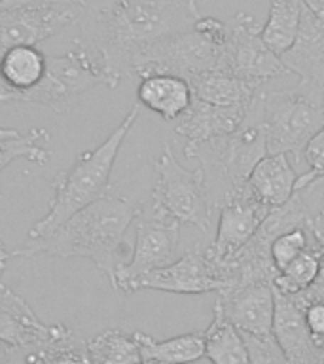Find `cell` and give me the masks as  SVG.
I'll list each match as a JSON object with an SVG mask.
<instances>
[{
	"mask_svg": "<svg viewBox=\"0 0 324 364\" xmlns=\"http://www.w3.org/2000/svg\"><path fill=\"white\" fill-rule=\"evenodd\" d=\"M201 16L195 0H85L80 38L101 51L114 90L131 76L139 48L192 31Z\"/></svg>",
	"mask_w": 324,
	"mask_h": 364,
	"instance_id": "cell-1",
	"label": "cell"
},
{
	"mask_svg": "<svg viewBox=\"0 0 324 364\" xmlns=\"http://www.w3.org/2000/svg\"><path fill=\"white\" fill-rule=\"evenodd\" d=\"M141 203L118 198L108 192L104 198L63 222L55 232L40 239H27L25 247L14 250V256L33 258L36 255L59 258H87L107 273L112 284L124 264V239L127 228L135 222Z\"/></svg>",
	"mask_w": 324,
	"mask_h": 364,
	"instance_id": "cell-2",
	"label": "cell"
},
{
	"mask_svg": "<svg viewBox=\"0 0 324 364\" xmlns=\"http://www.w3.org/2000/svg\"><path fill=\"white\" fill-rule=\"evenodd\" d=\"M141 112V105L136 102L131 108L116 129L93 150H85L74 159L67 171L57 173L53 178V193L50 207L42 218L28 230L27 239H40L55 232L63 222L85 209L87 205L95 203L97 199L104 198L110 192V175L114 161L124 144L125 136L129 135L131 127L135 125Z\"/></svg>",
	"mask_w": 324,
	"mask_h": 364,
	"instance_id": "cell-3",
	"label": "cell"
},
{
	"mask_svg": "<svg viewBox=\"0 0 324 364\" xmlns=\"http://www.w3.org/2000/svg\"><path fill=\"white\" fill-rule=\"evenodd\" d=\"M184 156L201 164L199 169L203 171L207 192L215 210L226 205L233 196L243 192L250 173L267 156L258 93L250 102L243 125L235 133L203 142H188Z\"/></svg>",
	"mask_w": 324,
	"mask_h": 364,
	"instance_id": "cell-4",
	"label": "cell"
},
{
	"mask_svg": "<svg viewBox=\"0 0 324 364\" xmlns=\"http://www.w3.org/2000/svg\"><path fill=\"white\" fill-rule=\"evenodd\" d=\"M267 154L294 156L300 164L303 148L324 125V87L300 84L292 90L258 91Z\"/></svg>",
	"mask_w": 324,
	"mask_h": 364,
	"instance_id": "cell-5",
	"label": "cell"
},
{
	"mask_svg": "<svg viewBox=\"0 0 324 364\" xmlns=\"http://www.w3.org/2000/svg\"><path fill=\"white\" fill-rule=\"evenodd\" d=\"M95 85H107L112 90L107 63L95 46L78 36L63 55L48 57L42 82L19 97L17 102L45 107L61 114L72 108L74 102Z\"/></svg>",
	"mask_w": 324,
	"mask_h": 364,
	"instance_id": "cell-6",
	"label": "cell"
},
{
	"mask_svg": "<svg viewBox=\"0 0 324 364\" xmlns=\"http://www.w3.org/2000/svg\"><path fill=\"white\" fill-rule=\"evenodd\" d=\"M156 175L158 181L150 196L153 203L163 207L180 224H192L199 232H209L215 207L210 203L203 171L182 167L171 142H165L163 152L156 159Z\"/></svg>",
	"mask_w": 324,
	"mask_h": 364,
	"instance_id": "cell-7",
	"label": "cell"
},
{
	"mask_svg": "<svg viewBox=\"0 0 324 364\" xmlns=\"http://www.w3.org/2000/svg\"><path fill=\"white\" fill-rule=\"evenodd\" d=\"M222 55V48L192 28L139 48L131 57V74H136L139 78L150 74H171L188 82L198 74L220 67Z\"/></svg>",
	"mask_w": 324,
	"mask_h": 364,
	"instance_id": "cell-8",
	"label": "cell"
},
{
	"mask_svg": "<svg viewBox=\"0 0 324 364\" xmlns=\"http://www.w3.org/2000/svg\"><path fill=\"white\" fill-rule=\"evenodd\" d=\"M135 249L127 264L119 267L112 289L118 292L131 294V287L141 277L153 269L169 266L175 256L178 237H180V222L171 216L163 207L153 203H141L139 215L135 218Z\"/></svg>",
	"mask_w": 324,
	"mask_h": 364,
	"instance_id": "cell-9",
	"label": "cell"
},
{
	"mask_svg": "<svg viewBox=\"0 0 324 364\" xmlns=\"http://www.w3.org/2000/svg\"><path fill=\"white\" fill-rule=\"evenodd\" d=\"M230 38L224 48L220 67L235 78L260 90V85L290 74L281 57L261 38V27L247 11H237L227 23Z\"/></svg>",
	"mask_w": 324,
	"mask_h": 364,
	"instance_id": "cell-10",
	"label": "cell"
},
{
	"mask_svg": "<svg viewBox=\"0 0 324 364\" xmlns=\"http://www.w3.org/2000/svg\"><path fill=\"white\" fill-rule=\"evenodd\" d=\"M82 6L0 8V57L16 46H38L80 21Z\"/></svg>",
	"mask_w": 324,
	"mask_h": 364,
	"instance_id": "cell-11",
	"label": "cell"
},
{
	"mask_svg": "<svg viewBox=\"0 0 324 364\" xmlns=\"http://www.w3.org/2000/svg\"><path fill=\"white\" fill-rule=\"evenodd\" d=\"M269 210H271L269 207L260 203L249 192V188L233 196L226 205H222L218 210V230H216L215 243L205 250L218 277L222 269L239 255V250L254 237V233L258 232L261 222L266 220Z\"/></svg>",
	"mask_w": 324,
	"mask_h": 364,
	"instance_id": "cell-12",
	"label": "cell"
},
{
	"mask_svg": "<svg viewBox=\"0 0 324 364\" xmlns=\"http://www.w3.org/2000/svg\"><path fill=\"white\" fill-rule=\"evenodd\" d=\"M224 289L226 284L218 277L215 266L207 258V252L195 245L176 262H171L169 266L153 269L139 279L131 287V292L161 290L173 294H207V292H220Z\"/></svg>",
	"mask_w": 324,
	"mask_h": 364,
	"instance_id": "cell-13",
	"label": "cell"
},
{
	"mask_svg": "<svg viewBox=\"0 0 324 364\" xmlns=\"http://www.w3.org/2000/svg\"><path fill=\"white\" fill-rule=\"evenodd\" d=\"M215 309L241 334L271 338L275 321V289L271 283H252L218 292Z\"/></svg>",
	"mask_w": 324,
	"mask_h": 364,
	"instance_id": "cell-14",
	"label": "cell"
},
{
	"mask_svg": "<svg viewBox=\"0 0 324 364\" xmlns=\"http://www.w3.org/2000/svg\"><path fill=\"white\" fill-rule=\"evenodd\" d=\"M273 338L290 364H324V347L313 338L303 317V309L290 296L275 290Z\"/></svg>",
	"mask_w": 324,
	"mask_h": 364,
	"instance_id": "cell-15",
	"label": "cell"
},
{
	"mask_svg": "<svg viewBox=\"0 0 324 364\" xmlns=\"http://www.w3.org/2000/svg\"><path fill=\"white\" fill-rule=\"evenodd\" d=\"M53 334V324L36 317L27 301L0 284V341L16 349H36Z\"/></svg>",
	"mask_w": 324,
	"mask_h": 364,
	"instance_id": "cell-16",
	"label": "cell"
},
{
	"mask_svg": "<svg viewBox=\"0 0 324 364\" xmlns=\"http://www.w3.org/2000/svg\"><path fill=\"white\" fill-rule=\"evenodd\" d=\"M281 61L290 74L300 76V82L324 87V23L303 6L301 23L294 44Z\"/></svg>",
	"mask_w": 324,
	"mask_h": 364,
	"instance_id": "cell-17",
	"label": "cell"
},
{
	"mask_svg": "<svg viewBox=\"0 0 324 364\" xmlns=\"http://www.w3.org/2000/svg\"><path fill=\"white\" fill-rule=\"evenodd\" d=\"M249 107L250 105L218 107L193 97L192 105L178 119L175 131L180 136H186L188 142H203L232 135L243 125Z\"/></svg>",
	"mask_w": 324,
	"mask_h": 364,
	"instance_id": "cell-18",
	"label": "cell"
},
{
	"mask_svg": "<svg viewBox=\"0 0 324 364\" xmlns=\"http://www.w3.org/2000/svg\"><path fill=\"white\" fill-rule=\"evenodd\" d=\"M48 55L38 46H16L0 57V102H17L42 82Z\"/></svg>",
	"mask_w": 324,
	"mask_h": 364,
	"instance_id": "cell-19",
	"label": "cell"
},
{
	"mask_svg": "<svg viewBox=\"0 0 324 364\" xmlns=\"http://www.w3.org/2000/svg\"><path fill=\"white\" fill-rule=\"evenodd\" d=\"M294 164L286 154H267L250 173L247 188L260 203L269 209L288 203L296 193Z\"/></svg>",
	"mask_w": 324,
	"mask_h": 364,
	"instance_id": "cell-20",
	"label": "cell"
},
{
	"mask_svg": "<svg viewBox=\"0 0 324 364\" xmlns=\"http://www.w3.org/2000/svg\"><path fill=\"white\" fill-rule=\"evenodd\" d=\"M136 101L165 122L180 119L193 101L192 90L184 78L171 74H150L139 82Z\"/></svg>",
	"mask_w": 324,
	"mask_h": 364,
	"instance_id": "cell-21",
	"label": "cell"
},
{
	"mask_svg": "<svg viewBox=\"0 0 324 364\" xmlns=\"http://www.w3.org/2000/svg\"><path fill=\"white\" fill-rule=\"evenodd\" d=\"M192 95L199 101L218 105V107H235V105H250L258 93L256 87L222 68L207 70L188 80Z\"/></svg>",
	"mask_w": 324,
	"mask_h": 364,
	"instance_id": "cell-22",
	"label": "cell"
},
{
	"mask_svg": "<svg viewBox=\"0 0 324 364\" xmlns=\"http://www.w3.org/2000/svg\"><path fill=\"white\" fill-rule=\"evenodd\" d=\"M141 346L142 360H153L159 364H192L205 357L203 332H188L169 340L158 341L144 332H135Z\"/></svg>",
	"mask_w": 324,
	"mask_h": 364,
	"instance_id": "cell-23",
	"label": "cell"
},
{
	"mask_svg": "<svg viewBox=\"0 0 324 364\" xmlns=\"http://www.w3.org/2000/svg\"><path fill=\"white\" fill-rule=\"evenodd\" d=\"M205 334V357L212 364H250V353L244 336L224 315L215 309L212 323Z\"/></svg>",
	"mask_w": 324,
	"mask_h": 364,
	"instance_id": "cell-24",
	"label": "cell"
},
{
	"mask_svg": "<svg viewBox=\"0 0 324 364\" xmlns=\"http://www.w3.org/2000/svg\"><path fill=\"white\" fill-rule=\"evenodd\" d=\"M31 364H95L87 341L65 324H53V334L44 346L27 351Z\"/></svg>",
	"mask_w": 324,
	"mask_h": 364,
	"instance_id": "cell-25",
	"label": "cell"
},
{
	"mask_svg": "<svg viewBox=\"0 0 324 364\" xmlns=\"http://www.w3.org/2000/svg\"><path fill=\"white\" fill-rule=\"evenodd\" d=\"M303 2L301 0H271L269 17L261 27V38L279 57L292 48L300 31Z\"/></svg>",
	"mask_w": 324,
	"mask_h": 364,
	"instance_id": "cell-26",
	"label": "cell"
},
{
	"mask_svg": "<svg viewBox=\"0 0 324 364\" xmlns=\"http://www.w3.org/2000/svg\"><path fill=\"white\" fill-rule=\"evenodd\" d=\"M87 349L95 364H139L141 346L133 334L122 330H104L87 341Z\"/></svg>",
	"mask_w": 324,
	"mask_h": 364,
	"instance_id": "cell-27",
	"label": "cell"
},
{
	"mask_svg": "<svg viewBox=\"0 0 324 364\" xmlns=\"http://www.w3.org/2000/svg\"><path fill=\"white\" fill-rule=\"evenodd\" d=\"M50 131L45 127H33L14 139L0 141V173L16 159H27L36 165H44L51 159Z\"/></svg>",
	"mask_w": 324,
	"mask_h": 364,
	"instance_id": "cell-28",
	"label": "cell"
},
{
	"mask_svg": "<svg viewBox=\"0 0 324 364\" xmlns=\"http://www.w3.org/2000/svg\"><path fill=\"white\" fill-rule=\"evenodd\" d=\"M323 269V256L315 249L301 252L273 281V289L284 296H296L311 287Z\"/></svg>",
	"mask_w": 324,
	"mask_h": 364,
	"instance_id": "cell-29",
	"label": "cell"
},
{
	"mask_svg": "<svg viewBox=\"0 0 324 364\" xmlns=\"http://www.w3.org/2000/svg\"><path fill=\"white\" fill-rule=\"evenodd\" d=\"M307 249H311L309 247V230H307V226L281 233L271 243L273 266L281 273L284 267L292 264Z\"/></svg>",
	"mask_w": 324,
	"mask_h": 364,
	"instance_id": "cell-30",
	"label": "cell"
},
{
	"mask_svg": "<svg viewBox=\"0 0 324 364\" xmlns=\"http://www.w3.org/2000/svg\"><path fill=\"white\" fill-rule=\"evenodd\" d=\"M301 159L306 161L307 171L301 176H298L296 182V193L303 192L307 188H311L315 182L324 178V125L313 135V139L307 142L303 148Z\"/></svg>",
	"mask_w": 324,
	"mask_h": 364,
	"instance_id": "cell-31",
	"label": "cell"
},
{
	"mask_svg": "<svg viewBox=\"0 0 324 364\" xmlns=\"http://www.w3.org/2000/svg\"><path fill=\"white\" fill-rule=\"evenodd\" d=\"M244 336L247 347L250 353V364H290L283 349L279 347L275 338H254V336Z\"/></svg>",
	"mask_w": 324,
	"mask_h": 364,
	"instance_id": "cell-32",
	"label": "cell"
},
{
	"mask_svg": "<svg viewBox=\"0 0 324 364\" xmlns=\"http://www.w3.org/2000/svg\"><path fill=\"white\" fill-rule=\"evenodd\" d=\"M303 317L311 336L317 340V343L324 341V301H315L303 309Z\"/></svg>",
	"mask_w": 324,
	"mask_h": 364,
	"instance_id": "cell-33",
	"label": "cell"
},
{
	"mask_svg": "<svg viewBox=\"0 0 324 364\" xmlns=\"http://www.w3.org/2000/svg\"><path fill=\"white\" fill-rule=\"evenodd\" d=\"M307 230L313 235V249L317 250L318 255L324 256V209L318 213L315 218L309 216V222H307Z\"/></svg>",
	"mask_w": 324,
	"mask_h": 364,
	"instance_id": "cell-34",
	"label": "cell"
},
{
	"mask_svg": "<svg viewBox=\"0 0 324 364\" xmlns=\"http://www.w3.org/2000/svg\"><path fill=\"white\" fill-rule=\"evenodd\" d=\"M85 0H2V8H17V6H82Z\"/></svg>",
	"mask_w": 324,
	"mask_h": 364,
	"instance_id": "cell-35",
	"label": "cell"
},
{
	"mask_svg": "<svg viewBox=\"0 0 324 364\" xmlns=\"http://www.w3.org/2000/svg\"><path fill=\"white\" fill-rule=\"evenodd\" d=\"M301 2H303L307 10L311 11L313 16L324 23V0H301Z\"/></svg>",
	"mask_w": 324,
	"mask_h": 364,
	"instance_id": "cell-36",
	"label": "cell"
},
{
	"mask_svg": "<svg viewBox=\"0 0 324 364\" xmlns=\"http://www.w3.org/2000/svg\"><path fill=\"white\" fill-rule=\"evenodd\" d=\"M10 258H14V255H11L10 250H6L4 243L0 241V277H2V273H4L6 269V264H8Z\"/></svg>",
	"mask_w": 324,
	"mask_h": 364,
	"instance_id": "cell-37",
	"label": "cell"
},
{
	"mask_svg": "<svg viewBox=\"0 0 324 364\" xmlns=\"http://www.w3.org/2000/svg\"><path fill=\"white\" fill-rule=\"evenodd\" d=\"M21 133L17 129H10V127H2L0 125V141H4V139H14V136H19Z\"/></svg>",
	"mask_w": 324,
	"mask_h": 364,
	"instance_id": "cell-38",
	"label": "cell"
},
{
	"mask_svg": "<svg viewBox=\"0 0 324 364\" xmlns=\"http://www.w3.org/2000/svg\"><path fill=\"white\" fill-rule=\"evenodd\" d=\"M10 349H11V347H8L6 343H2V341H0V363L4 360L6 355H8V351H10Z\"/></svg>",
	"mask_w": 324,
	"mask_h": 364,
	"instance_id": "cell-39",
	"label": "cell"
},
{
	"mask_svg": "<svg viewBox=\"0 0 324 364\" xmlns=\"http://www.w3.org/2000/svg\"><path fill=\"white\" fill-rule=\"evenodd\" d=\"M139 364H159V363H153V360H141Z\"/></svg>",
	"mask_w": 324,
	"mask_h": 364,
	"instance_id": "cell-40",
	"label": "cell"
},
{
	"mask_svg": "<svg viewBox=\"0 0 324 364\" xmlns=\"http://www.w3.org/2000/svg\"><path fill=\"white\" fill-rule=\"evenodd\" d=\"M0 8H2V0H0Z\"/></svg>",
	"mask_w": 324,
	"mask_h": 364,
	"instance_id": "cell-41",
	"label": "cell"
}]
</instances>
